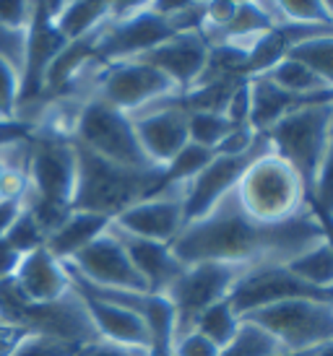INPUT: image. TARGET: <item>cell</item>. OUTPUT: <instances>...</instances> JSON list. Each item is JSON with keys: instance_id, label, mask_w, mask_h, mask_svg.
<instances>
[{"instance_id": "cell-1", "label": "cell", "mask_w": 333, "mask_h": 356, "mask_svg": "<svg viewBox=\"0 0 333 356\" xmlns=\"http://www.w3.org/2000/svg\"><path fill=\"white\" fill-rule=\"evenodd\" d=\"M323 239L325 227L313 206H307L292 218L263 224L247 216L232 190L208 213L187 221L169 250L183 266H284Z\"/></svg>"}, {"instance_id": "cell-2", "label": "cell", "mask_w": 333, "mask_h": 356, "mask_svg": "<svg viewBox=\"0 0 333 356\" xmlns=\"http://www.w3.org/2000/svg\"><path fill=\"white\" fill-rule=\"evenodd\" d=\"M76 151H79V182H76L73 206H70L76 211L115 218L125 208L154 195L164 185V169L120 167L81 149L79 143H76Z\"/></svg>"}, {"instance_id": "cell-3", "label": "cell", "mask_w": 333, "mask_h": 356, "mask_svg": "<svg viewBox=\"0 0 333 356\" xmlns=\"http://www.w3.org/2000/svg\"><path fill=\"white\" fill-rule=\"evenodd\" d=\"M0 323H10L34 336L55 338L60 343L81 348L97 341V327L86 309V299L76 286L55 302H29L16 286V281L0 284Z\"/></svg>"}, {"instance_id": "cell-4", "label": "cell", "mask_w": 333, "mask_h": 356, "mask_svg": "<svg viewBox=\"0 0 333 356\" xmlns=\"http://www.w3.org/2000/svg\"><path fill=\"white\" fill-rule=\"evenodd\" d=\"M235 198L247 216L263 224L292 218L310 206L300 175L271 149L247 164L235 188Z\"/></svg>"}, {"instance_id": "cell-5", "label": "cell", "mask_w": 333, "mask_h": 356, "mask_svg": "<svg viewBox=\"0 0 333 356\" xmlns=\"http://www.w3.org/2000/svg\"><path fill=\"white\" fill-rule=\"evenodd\" d=\"M274 338L284 356H307L333 343V305L320 297H294L242 315Z\"/></svg>"}, {"instance_id": "cell-6", "label": "cell", "mask_w": 333, "mask_h": 356, "mask_svg": "<svg viewBox=\"0 0 333 356\" xmlns=\"http://www.w3.org/2000/svg\"><path fill=\"white\" fill-rule=\"evenodd\" d=\"M333 128V99L310 102L294 107L289 115L265 133V140L276 156H281L300 175L307 195L313 193L320 164H323L328 138Z\"/></svg>"}, {"instance_id": "cell-7", "label": "cell", "mask_w": 333, "mask_h": 356, "mask_svg": "<svg viewBox=\"0 0 333 356\" xmlns=\"http://www.w3.org/2000/svg\"><path fill=\"white\" fill-rule=\"evenodd\" d=\"M255 266L240 263H196L185 266L183 276L169 286L164 297L175 307V338L185 336L196 327V320L208 307L229 299L237 284Z\"/></svg>"}, {"instance_id": "cell-8", "label": "cell", "mask_w": 333, "mask_h": 356, "mask_svg": "<svg viewBox=\"0 0 333 356\" xmlns=\"http://www.w3.org/2000/svg\"><path fill=\"white\" fill-rule=\"evenodd\" d=\"M73 140L81 149L107 159L112 164L127 169H162L154 167L141 151L133 130V120L125 112L109 107L102 99H88L84 104L73 130Z\"/></svg>"}, {"instance_id": "cell-9", "label": "cell", "mask_w": 333, "mask_h": 356, "mask_svg": "<svg viewBox=\"0 0 333 356\" xmlns=\"http://www.w3.org/2000/svg\"><path fill=\"white\" fill-rule=\"evenodd\" d=\"M79 182V151L73 138L34 133L26 188L52 206L70 208Z\"/></svg>"}, {"instance_id": "cell-10", "label": "cell", "mask_w": 333, "mask_h": 356, "mask_svg": "<svg viewBox=\"0 0 333 356\" xmlns=\"http://www.w3.org/2000/svg\"><path fill=\"white\" fill-rule=\"evenodd\" d=\"M177 94L183 91L162 70L151 68L144 60H125V63L104 65L91 99H102L104 104L125 112L130 118L138 109L166 99V97H177Z\"/></svg>"}, {"instance_id": "cell-11", "label": "cell", "mask_w": 333, "mask_h": 356, "mask_svg": "<svg viewBox=\"0 0 333 356\" xmlns=\"http://www.w3.org/2000/svg\"><path fill=\"white\" fill-rule=\"evenodd\" d=\"M112 227L130 237L172 245L185 229V185L164 182L154 195L118 213L112 218Z\"/></svg>"}, {"instance_id": "cell-12", "label": "cell", "mask_w": 333, "mask_h": 356, "mask_svg": "<svg viewBox=\"0 0 333 356\" xmlns=\"http://www.w3.org/2000/svg\"><path fill=\"white\" fill-rule=\"evenodd\" d=\"M73 281L91 289H112V291H146L144 278L138 276L130 257H127L118 234L107 229L79 255L65 263Z\"/></svg>"}, {"instance_id": "cell-13", "label": "cell", "mask_w": 333, "mask_h": 356, "mask_svg": "<svg viewBox=\"0 0 333 356\" xmlns=\"http://www.w3.org/2000/svg\"><path fill=\"white\" fill-rule=\"evenodd\" d=\"M175 34L169 21L157 13L154 3H146L144 10L118 24H104L102 31L94 37V55L102 63H125V60H138L146 52L159 47Z\"/></svg>"}, {"instance_id": "cell-14", "label": "cell", "mask_w": 333, "mask_h": 356, "mask_svg": "<svg viewBox=\"0 0 333 356\" xmlns=\"http://www.w3.org/2000/svg\"><path fill=\"white\" fill-rule=\"evenodd\" d=\"M208 55H211V47L201 31H177L138 60L162 70L166 79L185 94L203 79L208 68Z\"/></svg>"}, {"instance_id": "cell-15", "label": "cell", "mask_w": 333, "mask_h": 356, "mask_svg": "<svg viewBox=\"0 0 333 356\" xmlns=\"http://www.w3.org/2000/svg\"><path fill=\"white\" fill-rule=\"evenodd\" d=\"M268 149H271L268 140H263L253 154H245V156H216L214 154L206 169L185 185V224L208 213L224 195H229L237 188L247 164Z\"/></svg>"}, {"instance_id": "cell-16", "label": "cell", "mask_w": 333, "mask_h": 356, "mask_svg": "<svg viewBox=\"0 0 333 356\" xmlns=\"http://www.w3.org/2000/svg\"><path fill=\"white\" fill-rule=\"evenodd\" d=\"M130 120H133L138 146L154 167L164 169L190 143V138H187V112L183 109V102Z\"/></svg>"}, {"instance_id": "cell-17", "label": "cell", "mask_w": 333, "mask_h": 356, "mask_svg": "<svg viewBox=\"0 0 333 356\" xmlns=\"http://www.w3.org/2000/svg\"><path fill=\"white\" fill-rule=\"evenodd\" d=\"M81 297L86 299V309L88 315H91L94 327H97L99 338L120 343V346H133V348H146V351H151V346H154L151 327H148V323L138 315L136 309L107 302V299H99L94 294H86V291H81Z\"/></svg>"}, {"instance_id": "cell-18", "label": "cell", "mask_w": 333, "mask_h": 356, "mask_svg": "<svg viewBox=\"0 0 333 356\" xmlns=\"http://www.w3.org/2000/svg\"><path fill=\"white\" fill-rule=\"evenodd\" d=\"M109 229L118 234V239L123 242L127 257L133 268L138 270V276L144 278L148 294H162L164 297L169 286L175 284L177 278L183 276L185 266L172 255L169 245H159V242H148V239H138L130 234H123L109 224Z\"/></svg>"}, {"instance_id": "cell-19", "label": "cell", "mask_w": 333, "mask_h": 356, "mask_svg": "<svg viewBox=\"0 0 333 356\" xmlns=\"http://www.w3.org/2000/svg\"><path fill=\"white\" fill-rule=\"evenodd\" d=\"M13 281L29 302H55L73 289L65 263H60L47 248H40L21 257Z\"/></svg>"}, {"instance_id": "cell-20", "label": "cell", "mask_w": 333, "mask_h": 356, "mask_svg": "<svg viewBox=\"0 0 333 356\" xmlns=\"http://www.w3.org/2000/svg\"><path fill=\"white\" fill-rule=\"evenodd\" d=\"M112 218L99 216V213H88V211H76L70 208V213L58 224L45 242V248L58 257L60 263H68L73 255H79L81 250L88 248L97 237H102L109 229Z\"/></svg>"}, {"instance_id": "cell-21", "label": "cell", "mask_w": 333, "mask_h": 356, "mask_svg": "<svg viewBox=\"0 0 333 356\" xmlns=\"http://www.w3.org/2000/svg\"><path fill=\"white\" fill-rule=\"evenodd\" d=\"M263 76L271 81L274 86H279V89L286 91L289 97L304 102V104L333 99V86H328L318 73H313L304 63L289 58V55L279 60L274 68L268 70V73H263Z\"/></svg>"}, {"instance_id": "cell-22", "label": "cell", "mask_w": 333, "mask_h": 356, "mask_svg": "<svg viewBox=\"0 0 333 356\" xmlns=\"http://www.w3.org/2000/svg\"><path fill=\"white\" fill-rule=\"evenodd\" d=\"M247 86H250V128L261 136H265L294 107L304 104V102L289 97L279 86H274L265 76L247 79Z\"/></svg>"}, {"instance_id": "cell-23", "label": "cell", "mask_w": 333, "mask_h": 356, "mask_svg": "<svg viewBox=\"0 0 333 356\" xmlns=\"http://www.w3.org/2000/svg\"><path fill=\"white\" fill-rule=\"evenodd\" d=\"M109 19V3H63L55 29L65 42H81L97 37Z\"/></svg>"}, {"instance_id": "cell-24", "label": "cell", "mask_w": 333, "mask_h": 356, "mask_svg": "<svg viewBox=\"0 0 333 356\" xmlns=\"http://www.w3.org/2000/svg\"><path fill=\"white\" fill-rule=\"evenodd\" d=\"M284 268L302 284L318 289V291H325L333 286V245L328 239H323L315 248L304 250L302 255L284 263Z\"/></svg>"}, {"instance_id": "cell-25", "label": "cell", "mask_w": 333, "mask_h": 356, "mask_svg": "<svg viewBox=\"0 0 333 356\" xmlns=\"http://www.w3.org/2000/svg\"><path fill=\"white\" fill-rule=\"evenodd\" d=\"M286 55L304 63V65L313 70V73H318L328 86H333V31L297 40L292 47L286 50Z\"/></svg>"}, {"instance_id": "cell-26", "label": "cell", "mask_w": 333, "mask_h": 356, "mask_svg": "<svg viewBox=\"0 0 333 356\" xmlns=\"http://www.w3.org/2000/svg\"><path fill=\"white\" fill-rule=\"evenodd\" d=\"M240 327H242V317L237 315L232 305H229V299L224 302H219V305L208 307L203 315L196 320V327L201 336H206L211 343H216L219 348H226L235 336L240 333Z\"/></svg>"}, {"instance_id": "cell-27", "label": "cell", "mask_w": 333, "mask_h": 356, "mask_svg": "<svg viewBox=\"0 0 333 356\" xmlns=\"http://www.w3.org/2000/svg\"><path fill=\"white\" fill-rule=\"evenodd\" d=\"M232 128L235 125L219 112H187V138L208 151H216Z\"/></svg>"}, {"instance_id": "cell-28", "label": "cell", "mask_w": 333, "mask_h": 356, "mask_svg": "<svg viewBox=\"0 0 333 356\" xmlns=\"http://www.w3.org/2000/svg\"><path fill=\"white\" fill-rule=\"evenodd\" d=\"M219 356H284V354H281L279 343L268 333H263L253 323L242 320V327H240V333L235 336V341L226 348H222Z\"/></svg>"}, {"instance_id": "cell-29", "label": "cell", "mask_w": 333, "mask_h": 356, "mask_svg": "<svg viewBox=\"0 0 333 356\" xmlns=\"http://www.w3.org/2000/svg\"><path fill=\"white\" fill-rule=\"evenodd\" d=\"M3 242H6L8 248L16 250L19 255H29V252H34V250L45 248V242H47V232L40 227V221L31 216L29 211H24V208H21L19 216L13 218V224H10L8 232H6Z\"/></svg>"}, {"instance_id": "cell-30", "label": "cell", "mask_w": 333, "mask_h": 356, "mask_svg": "<svg viewBox=\"0 0 333 356\" xmlns=\"http://www.w3.org/2000/svg\"><path fill=\"white\" fill-rule=\"evenodd\" d=\"M214 159V151L196 146V143H187L185 149L180 151L169 164L164 167V182H175V185H187L193 177H198L206 164Z\"/></svg>"}, {"instance_id": "cell-31", "label": "cell", "mask_w": 333, "mask_h": 356, "mask_svg": "<svg viewBox=\"0 0 333 356\" xmlns=\"http://www.w3.org/2000/svg\"><path fill=\"white\" fill-rule=\"evenodd\" d=\"M19 94H21L19 70L0 58V125H10V122H16ZM16 125H19V122H16Z\"/></svg>"}, {"instance_id": "cell-32", "label": "cell", "mask_w": 333, "mask_h": 356, "mask_svg": "<svg viewBox=\"0 0 333 356\" xmlns=\"http://www.w3.org/2000/svg\"><path fill=\"white\" fill-rule=\"evenodd\" d=\"M310 206L318 213H328V216L333 213V128L323 164H320V172H318V179H315V188L310 193Z\"/></svg>"}, {"instance_id": "cell-33", "label": "cell", "mask_w": 333, "mask_h": 356, "mask_svg": "<svg viewBox=\"0 0 333 356\" xmlns=\"http://www.w3.org/2000/svg\"><path fill=\"white\" fill-rule=\"evenodd\" d=\"M79 348L68 346V343H60L55 338L47 336H29L21 341V346L13 351V356H73Z\"/></svg>"}, {"instance_id": "cell-34", "label": "cell", "mask_w": 333, "mask_h": 356, "mask_svg": "<svg viewBox=\"0 0 333 356\" xmlns=\"http://www.w3.org/2000/svg\"><path fill=\"white\" fill-rule=\"evenodd\" d=\"M222 348L211 343L206 336H201L198 330H190L185 336L172 341V356H219Z\"/></svg>"}, {"instance_id": "cell-35", "label": "cell", "mask_w": 333, "mask_h": 356, "mask_svg": "<svg viewBox=\"0 0 333 356\" xmlns=\"http://www.w3.org/2000/svg\"><path fill=\"white\" fill-rule=\"evenodd\" d=\"M34 19V3H3L0 0V26L10 31H29Z\"/></svg>"}, {"instance_id": "cell-36", "label": "cell", "mask_w": 333, "mask_h": 356, "mask_svg": "<svg viewBox=\"0 0 333 356\" xmlns=\"http://www.w3.org/2000/svg\"><path fill=\"white\" fill-rule=\"evenodd\" d=\"M224 118L232 122V125H250V86H247V81H242L235 91H232V97L226 102V109H224Z\"/></svg>"}, {"instance_id": "cell-37", "label": "cell", "mask_w": 333, "mask_h": 356, "mask_svg": "<svg viewBox=\"0 0 333 356\" xmlns=\"http://www.w3.org/2000/svg\"><path fill=\"white\" fill-rule=\"evenodd\" d=\"M148 354H151V351H146V348L120 346V343L97 338V341L86 343V346H81L73 356H148Z\"/></svg>"}, {"instance_id": "cell-38", "label": "cell", "mask_w": 333, "mask_h": 356, "mask_svg": "<svg viewBox=\"0 0 333 356\" xmlns=\"http://www.w3.org/2000/svg\"><path fill=\"white\" fill-rule=\"evenodd\" d=\"M29 336V330L10 323H0V356H13V351L21 346V341Z\"/></svg>"}, {"instance_id": "cell-39", "label": "cell", "mask_w": 333, "mask_h": 356, "mask_svg": "<svg viewBox=\"0 0 333 356\" xmlns=\"http://www.w3.org/2000/svg\"><path fill=\"white\" fill-rule=\"evenodd\" d=\"M21 257L13 248H8L6 242H0V284L3 281H10V278L16 276V270L21 266Z\"/></svg>"}, {"instance_id": "cell-40", "label": "cell", "mask_w": 333, "mask_h": 356, "mask_svg": "<svg viewBox=\"0 0 333 356\" xmlns=\"http://www.w3.org/2000/svg\"><path fill=\"white\" fill-rule=\"evenodd\" d=\"M19 211H21L19 200H0V242L6 237L8 227L13 224V218L19 216Z\"/></svg>"}, {"instance_id": "cell-41", "label": "cell", "mask_w": 333, "mask_h": 356, "mask_svg": "<svg viewBox=\"0 0 333 356\" xmlns=\"http://www.w3.org/2000/svg\"><path fill=\"white\" fill-rule=\"evenodd\" d=\"M307 356H333V343H328V346H323V348H315V351H310Z\"/></svg>"}, {"instance_id": "cell-42", "label": "cell", "mask_w": 333, "mask_h": 356, "mask_svg": "<svg viewBox=\"0 0 333 356\" xmlns=\"http://www.w3.org/2000/svg\"><path fill=\"white\" fill-rule=\"evenodd\" d=\"M3 177H6V169L0 167V200H3Z\"/></svg>"}, {"instance_id": "cell-43", "label": "cell", "mask_w": 333, "mask_h": 356, "mask_svg": "<svg viewBox=\"0 0 333 356\" xmlns=\"http://www.w3.org/2000/svg\"><path fill=\"white\" fill-rule=\"evenodd\" d=\"M323 297L328 299V302H331V305H333V286H331V289H325V291H323Z\"/></svg>"}, {"instance_id": "cell-44", "label": "cell", "mask_w": 333, "mask_h": 356, "mask_svg": "<svg viewBox=\"0 0 333 356\" xmlns=\"http://www.w3.org/2000/svg\"><path fill=\"white\" fill-rule=\"evenodd\" d=\"M325 8H328V13H331V19H333V3H325Z\"/></svg>"}, {"instance_id": "cell-45", "label": "cell", "mask_w": 333, "mask_h": 356, "mask_svg": "<svg viewBox=\"0 0 333 356\" xmlns=\"http://www.w3.org/2000/svg\"><path fill=\"white\" fill-rule=\"evenodd\" d=\"M325 216H328V213H325ZM331 218H333V213H331Z\"/></svg>"}]
</instances>
